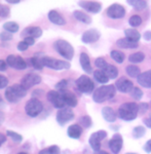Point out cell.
<instances>
[{"label": "cell", "instance_id": "obj_19", "mask_svg": "<svg viewBox=\"0 0 151 154\" xmlns=\"http://www.w3.org/2000/svg\"><path fill=\"white\" fill-rule=\"evenodd\" d=\"M61 94H62V96H63V99H64V101H65L66 105H68L69 107H71V108L77 106V103H78L77 98H76V96L74 95L73 93L65 89V91H62Z\"/></svg>", "mask_w": 151, "mask_h": 154}, {"label": "cell", "instance_id": "obj_16", "mask_svg": "<svg viewBox=\"0 0 151 154\" xmlns=\"http://www.w3.org/2000/svg\"><path fill=\"white\" fill-rule=\"evenodd\" d=\"M78 5L85 11L93 12V14H98L102 9V4L96 1H83V0H81L78 2Z\"/></svg>", "mask_w": 151, "mask_h": 154}, {"label": "cell", "instance_id": "obj_33", "mask_svg": "<svg viewBox=\"0 0 151 154\" xmlns=\"http://www.w3.org/2000/svg\"><path fill=\"white\" fill-rule=\"evenodd\" d=\"M30 65L35 68L36 70H42L43 69V63H42V59L41 58H38V57H34V58H31L30 60Z\"/></svg>", "mask_w": 151, "mask_h": 154}, {"label": "cell", "instance_id": "obj_40", "mask_svg": "<svg viewBox=\"0 0 151 154\" xmlns=\"http://www.w3.org/2000/svg\"><path fill=\"white\" fill-rule=\"evenodd\" d=\"M128 24L132 27H138L142 24V18L138 14H135V16H132L128 20Z\"/></svg>", "mask_w": 151, "mask_h": 154}, {"label": "cell", "instance_id": "obj_1", "mask_svg": "<svg viewBox=\"0 0 151 154\" xmlns=\"http://www.w3.org/2000/svg\"><path fill=\"white\" fill-rule=\"evenodd\" d=\"M139 113V106L134 102H128L123 103L117 111L118 117L125 121H132L137 118Z\"/></svg>", "mask_w": 151, "mask_h": 154}, {"label": "cell", "instance_id": "obj_55", "mask_svg": "<svg viewBox=\"0 0 151 154\" xmlns=\"http://www.w3.org/2000/svg\"><path fill=\"white\" fill-rule=\"evenodd\" d=\"M4 119H5V114H4V112H2V111H0V125L3 123Z\"/></svg>", "mask_w": 151, "mask_h": 154}, {"label": "cell", "instance_id": "obj_30", "mask_svg": "<svg viewBox=\"0 0 151 154\" xmlns=\"http://www.w3.org/2000/svg\"><path fill=\"white\" fill-rule=\"evenodd\" d=\"M105 73L107 74V76L109 77V79H115L118 76V69L113 65H109L104 69Z\"/></svg>", "mask_w": 151, "mask_h": 154}, {"label": "cell", "instance_id": "obj_49", "mask_svg": "<svg viewBox=\"0 0 151 154\" xmlns=\"http://www.w3.org/2000/svg\"><path fill=\"white\" fill-rule=\"evenodd\" d=\"M24 41L26 42V43L28 44L29 46L33 45V44L35 43V39H34V38H32V37H26V38L24 39Z\"/></svg>", "mask_w": 151, "mask_h": 154}, {"label": "cell", "instance_id": "obj_60", "mask_svg": "<svg viewBox=\"0 0 151 154\" xmlns=\"http://www.w3.org/2000/svg\"><path fill=\"white\" fill-rule=\"evenodd\" d=\"M127 154H137V153H127Z\"/></svg>", "mask_w": 151, "mask_h": 154}, {"label": "cell", "instance_id": "obj_44", "mask_svg": "<svg viewBox=\"0 0 151 154\" xmlns=\"http://www.w3.org/2000/svg\"><path fill=\"white\" fill-rule=\"evenodd\" d=\"M12 39V35L11 33H9V32L7 31H4L2 32V33H0V40L2 41H9Z\"/></svg>", "mask_w": 151, "mask_h": 154}, {"label": "cell", "instance_id": "obj_57", "mask_svg": "<svg viewBox=\"0 0 151 154\" xmlns=\"http://www.w3.org/2000/svg\"><path fill=\"white\" fill-rule=\"evenodd\" d=\"M20 1H21V0H6V2L11 3V4H17V3H19Z\"/></svg>", "mask_w": 151, "mask_h": 154}, {"label": "cell", "instance_id": "obj_15", "mask_svg": "<svg viewBox=\"0 0 151 154\" xmlns=\"http://www.w3.org/2000/svg\"><path fill=\"white\" fill-rule=\"evenodd\" d=\"M122 144H123V140H122L121 135L115 134V135L112 137V139L109 141L108 146H109V148H110L111 152H113L114 154H118L120 152L121 148H122Z\"/></svg>", "mask_w": 151, "mask_h": 154}, {"label": "cell", "instance_id": "obj_3", "mask_svg": "<svg viewBox=\"0 0 151 154\" xmlns=\"http://www.w3.org/2000/svg\"><path fill=\"white\" fill-rule=\"evenodd\" d=\"M5 99L9 103H18L27 95V89L22 86V84H14L8 86L5 91Z\"/></svg>", "mask_w": 151, "mask_h": 154}, {"label": "cell", "instance_id": "obj_8", "mask_svg": "<svg viewBox=\"0 0 151 154\" xmlns=\"http://www.w3.org/2000/svg\"><path fill=\"white\" fill-rule=\"evenodd\" d=\"M46 98L49 103H51L54 108L57 109H63L65 108L66 103L63 99V96H62L61 91H49L46 95Z\"/></svg>", "mask_w": 151, "mask_h": 154}, {"label": "cell", "instance_id": "obj_48", "mask_svg": "<svg viewBox=\"0 0 151 154\" xmlns=\"http://www.w3.org/2000/svg\"><path fill=\"white\" fill-rule=\"evenodd\" d=\"M28 48H29V45H28V44H27L24 40H23V41H21V42H20V43L18 44V49H19L20 51H25Z\"/></svg>", "mask_w": 151, "mask_h": 154}, {"label": "cell", "instance_id": "obj_47", "mask_svg": "<svg viewBox=\"0 0 151 154\" xmlns=\"http://www.w3.org/2000/svg\"><path fill=\"white\" fill-rule=\"evenodd\" d=\"M7 84H8V79H7L5 76L0 75V89L6 88Z\"/></svg>", "mask_w": 151, "mask_h": 154}, {"label": "cell", "instance_id": "obj_25", "mask_svg": "<svg viewBox=\"0 0 151 154\" xmlns=\"http://www.w3.org/2000/svg\"><path fill=\"white\" fill-rule=\"evenodd\" d=\"M116 44H117V46L120 48H137L138 46H139L138 42L130 40L127 37H125V38L118 39V40L116 41Z\"/></svg>", "mask_w": 151, "mask_h": 154}, {"label": "cell", "instance_id": "obj_45", "mask_svg": "<svg viewBox=\"0 0 151 154\" xmlns=\"http://www.w3.org/2000/svg\"><path fill=\"white\" fill-rule=\"evenodd\" d=\"M9 16V8L5 5H0V17L6 18Z\"/></svg>", "mask_w": 151, "mask_h": 154}, {"label": "cell", "instance_id": "obj_9", "mask_svg": "<svg viewBox=\"0 0 151 154\" xmlns=\"http://www.w3.org/2000/svg\"><path fill=\"white\" fill-rule=\"evenodd\" d=\"M107 136V131H98L96 133L91 134V138H90V145L91 147L94 149L95 151H98V150H101V142L102 140L106 138Z\"/></svg>", "mask_w": 151, "mask_h": 154}, {"label": "cell", "instance_id": "obj_27", "mask_svg": "<svg viewBox=\"0 0 151 154\" xmlns=\"http://www.w3.org/2000/svg\"><path fill=\"white\" fill-rule=\"evenodd\" d=\"M73 16L77 21L81 22V23H85V24H91V19L90 16H88L85 12L80 11H75L73 12Z\"/></svg>", "mask_w": 151, "mask_h": 154}, {"label": "cell", "instance_id": "obj_10", "mask_svg": "<svg viewBox=\"0 0 151 154\" xmlns=\"http://www.w3.org/2000/svg\"><path fill=\"white\" fill-rule=\"evenodd\" d=\"M41 82V77L39 75H37L35 73H28L26 74L21 80V84L24 88L29 89L32 86L39 84Z\"/></svg>", "mask_w": 151, "mask_h": 154}, {"label": "cell", "instance_id": "obj_18", "mask_svg": "<svg viewBox=\"0 0 151 154\" xmlns=\"http://www.w3.org/2000/svg\"><path fill=\"white\" fill-rule=\"evenodd\" d=\"M42 35V29L39 27H28V28L24 29L22 32V37H32V38H39Z\"/></svg>", "mask_w": 151, "mask_h": 154}, {"label": "cell", "instance_id": "obj_34", "mask_svg": "<svg viewBox=\"0 0 151 154\" xmlns=\"http://www.w3.org/2000/svg\"><path fill=\"white\" fill-rule=\"evenodd\" d=\"M110 56H111V58L114 60L115 62H117L118 64L123 63V61H125V54L119 51H112L110 54Z\"/></svg>", "mask_w": 151, "mask_h": 154}, {"label": "cell", "instance_id": "obj_12", "mask_svg": "<svg viewBox=\"0 0 151 154\" xmlns=\"http://www.w3.org/2000/svg\"><path fill=\"white\" fill-rule=\"evenodd\" d=\"M74 118V113L71 108L60 109L57 113V121L60 125H65L67 122Z\"/></svg>", "mask_w": 151, "mask_h": 154}, {"label": "cell", "instance_id": "obj_11", "mask_svg": "<svg viewBox=\"0 0 151 154\" xmlns=\"http://www.w3.org/2000/svg\"><path fill=\"white\" fill-rule=\"evenodd\" d=\"M106 14L111 19H122L125 16V8L120 4L114 3L108 7Z\"/></svg>", "mask_w": 151, "mask_h": 154}, {"label": "cell", "instance_id": "obj_39", "mask_svg": "<svg viewBox=\"0 0 151 154\" xmlns=\"http://www.w3.org/2000/svg\"><path fill=\"white\" fill-rule=\"evenodd\" d=\"M6 135L14 141V143H21L23 141V137H22L20 134L16 133V131H6Z\"/></svg>", "mask_w": 151, "mask_h": 154}, {"label": "cell", "instance_id": "obj_32", "mask_svg": "<svg viewBox=\"0 0 151 154\" xmlns=\"http://www.w3.org/2000/svg\"><path fill=\"white\" fill-rule=\"evenodd\" d=\"M144 59H145V54H144V53H142V51H138V53L132 54L130 57H128V61L133 64L141 63V62L144 61Z\"/></svg>", "mask_w": 151, "mask_h": 154}, {"label": "cell", "instance_id": "obj_23", "mask_svg": "<svg viewBox=\"0 0 151 154\" xmlns=\"http://www.w3.org/2000/svg\"><path fill=\"white\" fill-rule=\"evenodd\" d=\"M48 20L53 24L59 25V26H63V25L66 24L65 19H64L57 11H51L48 12Z\"/></svg>", "mask_w": 151, "mask_h": 154}, {"label": "cell", "instance_id": "obj_4", "mask_svg": "<svg viewBox=\"0 0 151 154\" xmlns=\"http://www.w3.org/2000/svg\"><path fill=\"white\" fill-rule=\"evenodd\" d=\"M54 49L58 51V54H61L64 59L68 60V61L73 59L74 48L68 41L63 40V39H59V40H57L54 42Z\"/></svg>", "mask_w": 151, "mask_h": 154}, {"label": "cell", "instance_id": "obj_42", "mask_svg": "<svg viewBox=\"0 0 151 154\" xmlns=\"http://www.w3.org/2000/svg\"><path fill=\"white\" fill-rule=\"evenodd\" d=\"M95 65L97 66L100 70H104V69L108 66V63L105 61L104 58H98V59H96V61H95Z\"/></svg>", "mask_w": 151, "mask_h": 154}, {"label": "cell", "instance_id": "obj_29", "mask_svg": "<svg viewBox=\"0 0 151 154\" xmlns=\"http://www.w3.org/2000/svg\"><path fill=\"white\" fill-rule=\"evenodd\" d=\"M125 71H127L128 75L130 77H133V78H138L139 75L141 74L140 68L135 65H128L125 68Z\"/></svg>", "mask_w": 151, "mask_h": 154}, {"label": "cell", "instance_id": "obj_50", "mask_svg": "<svg viewBox=\"0 0 151 154\" xmlns=\"http://www.w3.org/2000/svg\"><path fill=\"white\" fill-rule=\"evenodd\" d=\"M144 150L147 153H150L151 152V139H150V140H148L147 142H146L145 146H144Z\"/></svg>", "mask_w": 151, "mask_h": 154}, {"label": "cell", "instance_id": "obj_37", "mask_svg": "<svg viewBox=\"0 0 151 154\" xmlns=\"http://www.w3.org/2000/svg\"><path fill=\"white\" fill-rule=\"evenodd\" d=\"M60 148L59 146H56V145H53V146H49V147L43 149L41 150L39 154H60Z\"/></svg>", "mask_w": 151, "mask_h": 154}, {"label": "cell", "instance_id": "obj_26", "mask_svg": "<svg viewBox=\"0 0 151 154\" xmlns=\"http://www.w3.org/2000/svg\"><path fill=\"white\" fill-rule=\"evenodd\" d=\"M125 35L128 39L135 42H138L141 38V34L136 29H125Z\"/></svg>", "mask_w": 151, "mask_h": 154}, {"label": "cell", "instance_id": "obj_7", "mask_svg": "<svg viewBox=\"0 0 151 154\" xmlns=\"http://www.w3.org/2000/svg\"><path fill=\"white\" fill-rule=\"evenodd\" d=\"M75 84L78 91L85 94L93 93L94 88H95V83H94V81L86 75H81L77 80H76Z\"/></svg>", "mask_w": 151, "mask_h": 154}, {"label": "cell", "instance_id": "obj_20", "mask_svg": "<svg viewBox=\"0 0 151 154\" xmlns=\"http://www.w3.org/2000/svg\"><path fill=\"white\" fill-rule=\"evenodd\" d=\"M138 83L145 88H151V70L141 73L137 78Z\"/></svg>", "mask_w": 151, "mask_h": 154}, {"label": "cell", "instance_id": "obj_24", "mask_svg": "<svg viewBox=\"0 0 151 154\" xmlns=\"http://www.w3.org/2000/svg\"><path fill=\"white\" fill-rule=\"evenodd\" d=\"M67 134H68L69 138L71 139H79L82 134V126L79 125H70L67 130Z\"/></svg>", "mask_w": 151, "mask_h": 154}, {"label": "cell", "instance_id": "obj_21", "mask_svg": "<svg viewBox=\"0 0 151 154\" xmlns=\"http://www.w3.org/2000/svg\"><path fill=\"white\" fill-rule=\"evenodd\" d=\"M79 62H80L81 68L85 70V72H86V73H88V74L93 73V68H91V60H90V57L88 56V54L81 53L80 57H79Z\"/></svg>", "mask_w": 151, "mask_h": 154}, {"label": "cell", "instance_id": "obj_31", "mask_svg": "<svg viewBox=\"0 0 151 154\" xmlns=\"http://www.w3.org/2000/svg\"><path fill=\"white\" fill-rule=\"evenodd\" d=\"M127 1L130 5H132L134 8L138 9V11H142L147 7V3L144 0H127Z\"/></svg>", "mask_w": 151, "mask_h": 154}, {"label": "cell", "instance_id": "obj_58", "mask_svg": "<svg viewBox=\"0 0 151 154\" xmlns=\"http://www.w3.org/2000/svg\"><path fill=\"white\" fill-rule=\"evenodd\" d=\"M94 154H109V153L106 152V151H103V150H98V151H95Z\"/></svg>", "mask_w": 151, "mask_h": 154}, {"label": "cell", "instance_id": "obj_28", "mask_svg": "<svg viewBox=\"0 0 151 154\" xmlns=\"http://www.w3.org/2000/svg\"><path fill=\"white\" fill-rule=\"evenodd\" d=\"M94 78L100 83H107L109 81V77L104 70H96L94 72Z\"/></svg>", "mask_w": 151, "mask_h": 154}, {"label": "cell", "instance_id": "obj_14", "mask_svg": "<svg viewBox=\"0 0 151 154\" xmlns=\"http://www.w3.org/2000/svg\"><path fill=\"white\" fill-rule=\"evenodd\" d=\"M115 88L117 91H121V93H131L134 88V83L131 80H128V79L122 76L116 80Z\"/></svg>", "mask_w": 151, "mask_h": 154}, {"label": "cell", "instance_id": "obj_52", "mask_svg": "<svg viewBox=\"0 0 151 154\" xmlns=\"http://www.w3.org/2000/svg\"><path fill=\"white\" fill-rule=\"evenodd\" d=\"M143 38L147 41H150L151 40V31H146L144 34H143Z\"/></svg>", "mask_w": 151, "mask_h": 154}, {"label": "cell", "instance_id": "obj_36", "mask_svg": "<svg viewBox=\"0 0 151 154\" xmlns=\"http://www.w3.org/2000/svg\"><path fill=\"white\" fill-rule=\"evenodd\" d=\"M91 125H93V121H91V118L88 115H85L79 119V125H81L82 128H90Z\"/></svg>", "mask_w": 151, "mask_h": 154}, {"label": "cell", "instance_id": "obj_61", "mask_svg": "<svg viewBox=\"0 0 151 154\" xmlns=\"http://www.w3.org/2000/svg\"><path fill=\"white\" fill-rule=\"evenodd\" d=\"M0 102H1V96H0Z\"/></svg>", "mask_w": 151, "mask_h": 154}, {"label": "cell", "instance_id": "obj_2", "mask_svg": "<svg viewBox=\"0 0 151 154\" xmlns=\"http://www.w3.org/2000/svg\"><path fill=\"white\" fill-rule=\"evenodd\" d=\"M115 93H116L115 85H112V84L103 85L95 91V93L93 95V100L96 103H103V102L112 99L115 96Z\"/></svg>", "mask_w": 151, "mask_h": 154}, {"label": "cell", "instance_id": "obj_54", "mask_svg": "<svg viewBox=\"0 0 151 154\" xmlns=\"http://www.w3.org/2000/svg\"><path fill=\"white\" fill-rule=\"evenodd\" d=\"M5 141H6V136H4L3 134L0 133V146H1L4 142H5Z\"/></svg>", "mask_w": 151, "mask_h": 154}, {"label": "cell", "instance_id": "obj_51", "mask_svg": "<svg viewBox=\"0 0 151 154\" xmlns=\"http://www.w3.org/2000/svg\"><path fill=\"white\" fill-rule=\"evenodd\" d=\"M7 68V63L3 60H0V71H5Z\"/></svg>", "mask_w": 151, "mask_h": 154}, {"label": "cell", "instance_id": "obj_56", "mask_svg": "<svg viewBox=\"0 0 151 154\" xmlns=\"http://www.w3.org/2000/svg\"><path fill=\"white\" fill-rule=\"evenodd\" d=\"M37 94H43V91L42 89H36V91H34L33 93H32V95L35 97V96H38Z\"/></svg>", "mask_w": 151, "mask_h": 154}, {"label": "cell", "instance_id": "obj_22", "mask_svg": "<svg viewBox=\"0 0 151 154\" xmlns=\"http://www.w3.org/2000/svg\"><path fill=\"white\" fill-rule=\"evenodd\" d=\"M102 115H103L104 119H105L106 121H108V122H114L116 120V118H117V114H116V112L109 106L104 107L102 109Z\"/></svg>", "mask_w": 151, "mask_h": 154}, {"label": "cell", "instance_id": "obj_6", "mask_svg": "<svg viewBox=\"0 0 151 154\" xmlns=\"http://www.w3.org/2000/svg\"><path fill=\"white\" fill-rule=\"evenodd\" d=\"M42 63L45 67H48L54 70H67L70 68V63L61 60H57L49 57H42Z\"/></svg>", "mask_w": 151, "mask_h": 154}, {"label": "cell", "instance_id": "obj_43", "mask_svg": "<svg viewBox=\"0 0 151 154\" xmlns=\"http://www.w3.org/2000/svg\"><path fill=\"white\" fill-rule=\"evenodd\" d=\"M67 86H68V81H67L66 79H63V80L59 81V82L56 84V88L59 89L60 91H65Z\"/></svg>", "mask_w": 151, "mask_h": 154}, {"label": "cell", "instance_id": "obj_38", "mask_svg": "<svg viewBox=\"0 0 151 154\" xmlns=\"http://www.w3.org/2000/svg\"><path fill=\"white\" fill-rule=\"evenodd\" d=\"M145 133H146L145 128H143V126H141V125L136 126L133 130V137L135 139H140L145 135Z\"/></svg>", "mask_w": 151, "mask_h": 154}, {"label": "cell", "instance_id": "obj_53", "mask_svg": "<svg viewBox=\"0 0 151 154\" xmlns=\"http://www.w3.org/2000/svg\"><path fill=\"white\" fill-rule=\"evenodd\" d=\"M143 122H144V125L147 126V128H151V116L148 118H145L144 120H143Z\"/></svg>", "mask_w": 151, "mask_h": 154}, {"label": "cell", "instance_id": "obj_62", "mask_svg": "<svg viewBox=\"0 0 151 154\" xmlns=\"http://www.w3.org/2000/svg\"><path fill=\"white\" fill-rule=\"evenodd\" d=\"M150 105H151V103H150Z\"/></svg>", "mask_w": 151, "mask_h": 154}, {"label": "cell", "instance_id": "obj_46", "mask_svg": "<svg viewBox=\"0 0 151 154\" xmlns=\"http://www.w3.org/2000/svg\"><path fill=\"white\" fill-rule=\"evenodd\" d=\"M148 109H149V104L148 103H141L139 105V113H141L143 115V114H145L146 112H147Z\"/></svg>", "mask_w": 151, "mask_h": 154}, {"label": "cell", "instance_id": "obj_35", "mask_svg": "<svg viewBox=\"0 0 151 154\" xmlns=\"http://www.w3.org/2000/svg\"><path fill=\"white\" fill-rule=\"evenodd\" d=\"M3 28L5 31L9 32V33H16V32L19 31V25L14 22H6L5 24L3 25Z\"/></svg>", "mask_w": 151, "mask_h": 154}, {"label": "cell", "instance_id": "obj_41", "mask_svg": "<svg viewBox=\"0 0 151 154\" xmlns=\"http://www.w3.org/2000/svg\"><path fill=\"white\" fill-rule=\"evenodd\" d=\"M131 97L135 100H141L143 97V91L139 88H134L133 91H131Z\"/></svg>", "mask_w": 151, "mask_h": 154}, {"label": "cell", "instance_id": "obj_5", "mask_svg": "<svg viewBox=\"0 0 151 154\" xmlns=\"http://www.w3.org/2000/svg\"><path fill=\"white\" fill-rule=\"evenodd\" d=\"M43 110V104L41 101H39L36 98H32L27 102L25 106V111L26 114L30 117H36L39 114L42 112Z\"/></svg>", "mask_w": 151, "mask_h": 154}, {"label": "cell", "instance_id": "obj_59", "mask_svg": "<svg viewBox=\"0 0 151 154\" xmlns=\"http://www.w3.org/2000/svg\"><path fill=\"white\" fill-rule=\"evenodd\" d=\"M19 154H28V153H26V152H20Z\"/></svg>", "mask_w": 151, "mask_h": 154}, {"label": "cell", "instance_id": "obj_17", "mask_svg": "<svg viewBox=\"0 0 151 154\" xmlns=\"http://www.w3.org/2000/svg\"><path fill=\"white\" fill-rule=\"evenodd\" d=\"M100 37H101V34L98 30L90 29L82 34L81 40H82L83 43H94V42H97L99 39H100Z\"/></svg>", "mask_w": 151, "mask_h": 154}, {"label": "cell", "instance_id": "obj_13", "mask_svg": "<svg viewBox=\"0 0 151 154\" xmlns=\"http://www.w3.org/2000/svg\"><path fill=\"white\" fill-rule=\"evenodd\" d=\"M6 63L9 67L17 69V70H24V69L27 68L26 61L19 56H14V54L8 56L6 59Z\"/></svg>", "mask_w": 151, "mask_h": 154}]
</instances>
